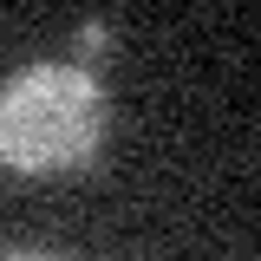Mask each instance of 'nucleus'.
Returning a JSON list of instances; mask_svg holds the SVG:
<instances>
[{"label": "nucleus", "mask_w": 261, "mask_h": 261, "mask_svg": "<svg viewBox=\"0 0 261 261\" xmlns=\"http://www.w3.org/2000/svg\"><path fill=\"white\" fill-rule=\"evenodd\" d=\"M105 124V85L79 59H33L13 79H0V170L72 176L98 157Z\"/></svg>", "instance_id": "obj_1"}, {"label": "nucleus", "mask_w": 261, "mask_h": 261, "mask_svg": "<svg viewBox=\"0 0 261 261\" xmlns=\"http://www.w3.org/2000/svg\"><path fill=\"white\" fill-rule=\"evenodd\" d=\"M105 39H111V27H105V20H85V27H79V46H85V53H98Z\"/></svg>", "instance_id": "obj_2"}, {"label": "nucleus", "mask_w": 261, "mask_h": 261, "mask_svg": "<svg viewBox=\"0 0 261 261\" xmlns=\"http://www.w3.org/2000/svg\"><path fill=\"white\" fill-rule=\"evenodd\" d=\"M0 261H65V255H53V248H0Z\"/></svg>", "instance_id": "obj_3"}]
</instances>
